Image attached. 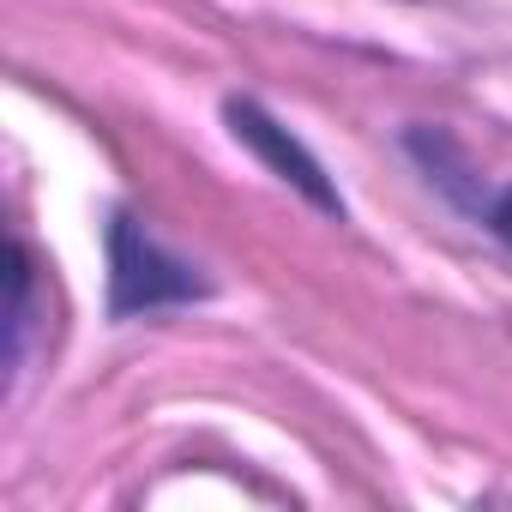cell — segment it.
Here are the masks:
<instances>
[{
    "mask_svg": "<svg viewBox=\"0 0 512 512\" xmlns=\"http://www.w3.org/2000/svg\"><path fill=\"white\" fill-rule=\"evenodd\" d=\"M494 229L512 241V193H500V205H494Z\"/></svg>",
    "mask_w": 512,
    "mask_h": 512,
    "instance_id": "obj_3",
    "label": "cell"
},
{
    "mask_svg": "<svg viewBox=\"0 0 512 512\" xmlns=\"http://www.w3.org/2000/svg\"><path fill=\"white\" fill-rule=\"evenodd\" d=\"M229 121H235V133H241L253 151H260V157H266V163H272L284 181H296V187H302L314 205L338 211V193H332V181L320 175V163H314V157H308V151H302L290 133H278V121H266L260 109H253V103H235V109H229Z\"/></svg>",
    "mask_w": 512,
    "mask_h": 512,
    "instance_id": "obj_2",
    "label": "cell"
},
{
    "mask_svg": "<svg viewBox=\"0 0 512 512\" xmlns=\"http://www.w3.org/2000/svg\"><path fill=\"white\" fill-rule=\"evenodd\" d=\"M193 290H199L193 272L175 266L151 235H139L127 217L115 223V308L121 314L127 308H157V302H181Z\"/></svg>",
    "mask_w": 512,
    "mask_h": 512,
    "instance_id": "obj_1",
    "label": "cell"
}]
</instances>
